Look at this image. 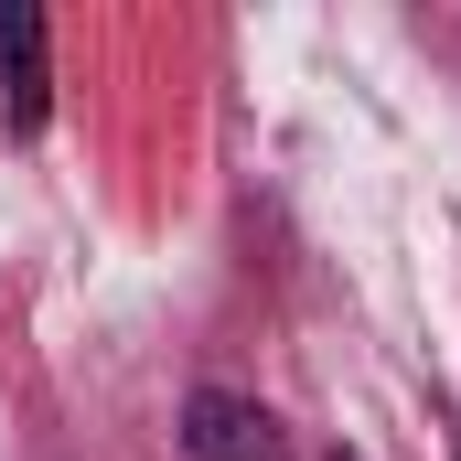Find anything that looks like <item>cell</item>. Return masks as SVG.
Segmentation results:
<instances>
[{"instance_id":"cell-2","label":"cell","mask_w":461,"mask_h":461,"mask_svg":"<svg viewBox=\"0 0 461 461\" xmlns=\"http://www.w3.org/2000/svg\"><path fill=\"white\" fill-rule=\"evenodd\" d=\"M0 108H11L22 140L54 118V32H43L32 0H0Z\"/></svg>"},{"instance_id":"cell-1","label":"cell","mask_w":461,"mask_h":461,"mask_svg":"<svg viewBox=\"0 0 461 461\" xmlns=\"http://www.w3.org/2000/svg\"><path fill=\"white\" fill-rule=\"evenodd\" d=\"M183 451L194 461H290V429H279V408H258V397H236V386H194Z\"/></svg>"},{"instance_id":"cell-3","label":"cell","mask_w":461,"mask_h":461,"mask_svg":"<svg viewBox=\"0 0 461 461\" xmlns=\"http://www.w3.org/2000/svg\"><path fill=\"white\" fill-rule=\"evenodd\" d=\"M333 461H344V451H333Z\"/></svg>"}]
</instances>
